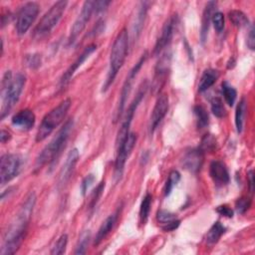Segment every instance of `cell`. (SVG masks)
<instances>
[{
  "mask_svg": "<svg viewBox=\"0 0 255 255\" xmlns=\"http://www.w3.org/2000/svg\"><path fill=\"white\" fill-rule=\"evenodd\" d=\"M35 202L36 195L34 192H30L4 234L1 255L14 254L19 249L25 238Z\"/></svg>",
  "mask_w": 255,
  "mask_h": 255,
  "instance_id": "cell-1",
  "label": "cell"
},
{
  "mask_svg": "<svg viewBox=\"0 0 255 255\" xmlns=\"http://www.w3.org/2000/svg\"><path fill=\"white\" fill-rule=\"evenodd\" d=\"M26 83V77L17 73L14 77L11 71H7L1 82V119L3 120L18 102Z\"/></svg>",
  "mask_w": 255,
  "mask_h": 255,
  "instance_id": "cell-2",
  "label": "cell"
},
{
  "mask_svg": "<svg viewBox=\"0 0 255 255\" xmlns=\"http://www.w3.org/2000/svg\"><path fill=\"white\" fill-rule=\"evenodd\" d=\"M73 128V121L69 120L57 132L54 138L42 149L36 158L35 169H41L46 164H53L62 150L65 148L70 132Z\"/></svg>",
  "mask_w": 255,
  "mask_h": 255,
  "instance_id": "cell-3",
  "label": "cell"
},
{
  "mask_svg": "<svg viewBox=\"0 0 255 255\" xmlns=\"http://www.w3.org/2000/svg\"><path fill=\"white\" fill-rule=\"evenodd\" d=\"M128 50V35L126 28H124L116 37L110 54V68L108 77L103 86V92H106L113 84L118 72L123 67Z\"/></svg>",
  "mask_w": 255,
  "mask_h": 255,
  "instance_id": "cell-4",
  "label": "cell"
},
{
  "mask_svg": "<svg viewBox=\"0 0 255 255\" xmlns=\"http://www.w3.org/2000/svg\"><path fill=\"white\" fill-rule=\"evenodd\" d=\"M71 100L65 99L57 107L52 109L42 120V123L36 133V141L44 140L52 131L63 122L70 107Z\"/></svg>",
  "mask_w": 255,
  "mask_h": 255,
  "instance_id": "cell-5",
  "label": "cell"
},
{
  "mask_svg": "<svg viewBox=\"0 0 255 255\" xmlns=\"http://www.w3.org/2000/svg\"><path fill=\"white\" fill-rule=\"evenodd\" d=\"M68 2L61 0L57 1L42 17L34 30V37L37 39L43 38L48 35L61 20Z\"/></svg>",
  "mask_w": 255,
  "mask_h": 255,
  "instance_id": "cell-6",
  "label": "cell"
},
{
  "mask_svg": "<svg viewBox=\"0 0 255 255\" xmlns=\"http://www.w3.org/2000/svg\"><path fill=\"white\" fill-rule=\"evenodd\" d=\"M148 86H147V81H144L141 83V85L139 86V89L134 97V99L132 100L131 104L129 105L127 113H126V116H125V120L123 121L122 123V126L119 129V132H118V135H117V147L119 145H121L127 138V136L128 135L129 133V127H130V124L132 122V119H133V115L138 107V105L140 104V102L142 101L145 93H146V90H147Z\"/></svg>",
  "mask_w": 255,
  "mask_h": 255,
  "instance_id": "cell-7",
  "label": "cell"
},
{
  "mask_svg": "<svg viewBox=\"0 0 255 255\" xmlns=\"http://www.w3.org/2000/svg\"><path fill=\"white\" fill-rule=\"evenodd\" d=\"M22 165V157L16 153H5L0 158V183L4 184L15 178Z\"/></svg>",
  "mask_w": 255,
  "mask_h": 255,
  "instance_id": "cell-8",
  "label": "cell"
},
{
  "mask_svg": "<svg viewBox=\"0 0 255 255\" xmlns=\"http://www.w3.org/2000/svg\"><path fill=\"white\" fill-rule=\"evenodd\" d=\"M39 14V5L36 2H27L21 6L16 17V32L19 36L26 34Z\"/></svg>",
  "mask_w": 255,
  "mask_h": 255,
  "instance_id": "cell-9",
  "label": "cell"
},
{
  "mask_svg": "<svg viewBox=\"0 0 255 255\" xmlns=\"http://www.w3.org/2000/svg\"><path fill=\"white\" fill-rule=\"evenodd\" d=\"M147 59V52L145 51L141 57L139 58V60L135 63V65L131 68V70L129 71L128 75L127 76V79L123 85V89H122V92H121V96H120V102H119V106H118V110H117V116H116V121H118L124 110H125V106H126V103H127V100H128V97L130 93V90H131V86H132V83H133V80L135 79L136 75L138 74L139 70L141 69V67L143 66V64L145 63Z\"/></svg>",
  "mask_w": 255,
  "mask_h": 255,
  "instance_id": "cell-10",
  "label": "cell"
},
{
  "mask_svg": "<svg viewBox=\"0 0 255 255\" xmlns=\"http://www.w3.org/2000/svg\"><path fill=\"white\" fill-rule=\"evenodd\" d=\"M136 142V134L134 132H129L128 135L127 136L126 140L117 147V156H116V161H115V178L116 180H120L126 161L128 157L129 156L131 150L133 149L134 145Z\"/></svg>",
  "mask_w": 255,
  "mask_h": 255,
  "instance_id": "cell-11",
  "label": "cell"
},
{
  "mask_svg": "<svg viewBox=\"0 0 255 255\" xmlns=\"http://www.w3.org/2000/svg\"><path fill=\"white\" fill-rule=\"evenodd\" d=\"M94 13H95V1H92V0L86 1L82 7L81 13L77 17V19L75 20V22L71 28V32H70V36H69V40H68L69 45H73L76 42V40L78 39L80 34L86 28L87 23L90 21L92 15Z\"/></svg>",
  "mask_w": 255,
  "mask_h": 255,
  "instance_id": "cell-12",
  "label": "cell"
},
{
  "mask_svg": "<svg viewBox=\"0 0 255 255\" xmlns=\"http://www.w3.org/2000/svg\"><path fill=\"white\" fill-rule=\"evenodd\" d=\"M176 24V17L175 16H171L169 17L165 23L162 26L161 32H160V36L157 38L156 43L154 45V49H153V55L157 56L159 55L170 43L172 36H173V31H174V27Z\"/></svg>",
  "mask_w": 255,
  "mask_h": 255,
  "instance_id": "cell-13",
  "label": "cell"
},
{
  "mask_svg": "<svg viewBox=\"0 0 255 255\" xmlns=\"http://www.w3.org/2000/svg\"><path fill=\"white\" fill-rule=\"evenodd\" d=\"M170 52L165 51L161 57L159 58L156 67H155V74L152 81V90L153 93L156 94L160 91L161 87L163 86V83L165 81L166 75L168 73V68L170 64Z\"/></svg>",
  "mask_w": 255,
  "mask_h": 255,
  "instance_id": "cell-14",
  "label": "cell"
},
{
  "mask_svg": "<svg viewBox=\"0 0 255 255\" xmlns=\"http://www.w3.org/2000/svg\"><path fill=\"white\" fill-rule=\"evenodd\" d=\"M168 111V97L166 94H160L155 102L149 120V132L152 133Z\"/></svg>",
  "mask_w": 255,
  "mask_h": 255,
  "instance_id": "cell-15",
  "label": "cell"
},
{
  "mask_svg": "<svg viewBox=\"0 0 255 255\" xmlns=\"http://www.w3.org/2000/svg\"><path fill=\"white\" fill-rule=\"evenodd\" d=\"M97 50V45L96 44H90L88 45L84 51L82 52V54L75 60V62L68 68V70L63 74L61 80H60V85L61 87H65L70 80L72 79V77L74 76L75 72L83 65V63Z\"/></svg>",
  "mask_w": 255,
  "mask_h": 255,
  "instance_id": "cell-16",
  "label": "cell"
},
{
  "mask_svg": "<svg viewBox=\"0 0 255 255\" xmlns=\"http://www.w3.org/2000/svg\"><path fill=\"white\" fill-rule=\"evenodd\" d=\"M79 156H80V153L78 148H73L72 150L69 151L59 173V178H58L59 186H63L69 181V179L71 178L74 172L75 166L79 160Z\"/></svg>",
  "mask_w": 255,
  "mask_h": 255,
  "instance_id": "cell-17",
  "label": "cell"
},
{
  "mask_svg": "<svg viewBox=\"0 0 255 255\" xmlns=\"http://www.w3.org/2000/svg\"><path fill=\"white\" fill-rule=\"evenodd\" d=\"M203 159L204 152L199 147L190 148L184 153L182 157V165L186 170L192 173H196L200 170L203 164Z\"/></svg>",
  "mask_w": 255,
  "mask_h": 255,
  "instance_id": "cell-18",
  "label": "cell"
},
{
  "mask_svg": "<svg viewBox=\"0 0 255 255\" xmlns=\"http://www.w3.org/2000/svg\"><path fill=\"white\" fill-rule=\"evenodd\" d=\"M209 174L213 182L218 186H223L229 182V172L224 162L213 160L209 165Z\"/></svg>",
  "mask_w": 255,
  "mask_h": 255,
  "instance_id": "cell-19",
  "label": "cell"
},
{
  "mask_svg": "<svg viewBox=\"0 0 255 255\" xmlns=\"http://www.w3.org/2000/svg\"><path fill=\"white\" fill-rule=\"evenodd\" d=\"M35 121L36 117L34 112L30 109H24L13 116L12 125L19 128L28 130L34 127Z\"/></svg>",
  "mask_w": 255,
  "mask_h": 255,
  "instance_id": "cell-20",
  "label": "cell"
},
{
  "mask_svg": "<svg viewBox=\"0 0 255 255\" xmlns=\"http://www.w3.org/2000/svg\"><path fill=\"white\" fill-rule=\"evenodd\" d=\"M156 219L160 223L161 228L164 231H172L179 226V219H177L176 215L167 210H158L156 213Z\"/></svg>",
  "mask_w": 255,
  "mask_h": 255,
  "instance_id": "cell-21",
  "label": "cell"
},
{
  "mask_svg": "<svg viewBox=\"0 0 255 255\" xmlns=\"http://www.w3.org/2000/svg\"><path fill=\"white\" fill-rule=\"evenodd\" d=\"M118 214H119V211L111 214L104 220V222L101 224V226L96 234V237L94 240V245H99L106 238V236L112 231V229L118 219Z\"/></svg>",
  "mask_w": 255,
  "mask_h": 255,
  "instance_id": "cell-22",
  "label": "cell"
},
{
  "mask_svg": "<svg viewBox=\"0 0 255 255\" xmlns=\"http://www.w3.org/2000/svg\"><path fill=\"white\" fill-rule=\"evenodd\" d=\"M215 7H216V2L210 1V2L207 3V5L205 6V9L203 11L201 31H200V39H201L202 43H204V41L206 40V37H207V34H208V30H209V25H210L211 18H212L213 11H214Z\"/></svg>",
  "mask_w": 255,
  "mask_h": 255,
  "instance_id": "cell-23",
  "label": "cell"
},
{
  "mask_svg": "<svg viewBox=\"0 0 255 255\" xmlns=\"http://www.w3.org/2000/svg\"><path fill=\"white\" fill-rule=\"evenodd\" d=\"M219 77L218 71L214 69H207L202 73V76L200 78L199 84H198V92L203 93L206 90H208L211 86L214 85V83L217 81Z\"/></svg>",
  "mask_w": 255,
  "mask_h": 255,
  "instance_id": "cell-24",
  "label": "cell"
},
{
  "mask_svg": "<svg viewBox=\"0 0 255 255\" xmlns=\"http://www.w3.org/2000/svg\"><path fill=\"white\" fill-rule=\"evenodd\" d=\"M225 227L219 222L216 221L208 230L206 234V242L210 245H213L218 242L220 237L225 233Z\"/></svg>",
  "mask_w": 255,
  "mask_h": 255,
  "instance_id": "cell-25",
  "label": "cell"
},
{
  "mask_svg": "<svg viewBox=\"0 0 255 255\" xmlns=\"http://www.w3.org/2000/svg\"><path fill=\"white\" fill-rule=\"evenodd\" d=\"M246 108H247V103L245 98H242L237 105L236 112H235V126L237 131L240 133L243 129V125H244V119L246 115Z\"/></svg>",
  "mask_w": 255,
  "mask_h": 255,
  "instance_id": "cell-26",
  "label": "cell"
},
{
  "mask_svg": "<svg viewBox=\"0 0 255 255\" xmlns=\"http://www.w3.org/2000/svg\"><path fill=\"white\" fill-rule=\"evenodd\" d=\"M151 201H152V196L149 193H146L142 198V201L140 203V208H139V222L141 224H145V222L147 221L149 211H150Z\"/></svg>",
  "mask_w": 255,
  "mask_h": 255,
  "instance_id": "cell-27",
  "label": "cell"
},
{
  "mask_svg": "<svg viewBox=\"0 0 255 255\" xmlns=\"http://www.w3.org/2000/svg\"><path fill=\"white\" fill-rule=\"evenodd\" d=\"M147 2H142L141 3V7L138 10L137 16H136V21L135 24L133 26V37H135V39L138 37V35L141 32L142 26H143V22H144V18L146 15V11H147Z\"/></svg>",
  "mask_w": 255,
  "mask_h": 255,
  "instance_id": "cell-28",
  "label": "cell"
},
{
  "mask_svg": "<svg viewBox=\"0 0 255 255\" xmlns=\"http://www.w3.org/2000/svg\"><path fill=\"white\" fill-rule=\"evenodd\" d=\"M221 90H222V94H223L226 104L228 106L232 107L237 98L236 90L230 84H228V82H223L221 84Z\"/></svg>",
  "mask_w": 255,
  "mask_h": 255,
  "instance_id": "cell-29",
  "label": "cell"
},
{
  "mask_svg": "<svg viewBox=\"0 0 255 255\" xmlns=\"http://www.w3.org/2000/svg\"><path fill=\"white\" fill-rule=\"evenodd\" d=\"M228 17L230 21L233 23L234 26L236 27H245L249 24V20L247 16L240 10H232L228 13Z\"/></svg>",
  "mask_w": 255,
  "mask_h": 255,
  "instance_id": "cell-30",
  "label": "cell"
},
{
  "mask_svg": "<svg viewBox=\"0 0 255 255\" xmlns=\"http://www.w3.org/2000/svg\"><path fill=\"white\" fill-rule=\"evenodd\" d=\"M194 115L196 117V122H197V128H203L208 126L209 123V117L206 112V110L202 106H195L193 108Z\"/></svg>",
  "mask_w": 255,
  "mask_h": 255,
  "instance_id": "cell-31",
  "label": "cell"
},
{
  "mask_svg": "<svg viewBox=\"0 0 255 255\" xmlns=\"http://www.w3.org/2000/svg\"><path fill=\"white\" fill-rule=\"evenodd\" d=\"M90 239H91V232L89 230H86L81 234L78 244L76 246V250H75L76 255H81V254L86 253Z\"/></svg>",
  "mask_w": 255,
  "mask_h": 255,
  "instance_id": "cell-32",
  "label": "cell"
},
{
  "mask_svg": "<svg viewBox=\"0 0 255 255\" xmlns=\"http://www.w3.org/2000/svg\"><path fill=\"white\" fill-rule=\"evenodd\" d=\"M210 104H211V112L215 117L221 119L226 116V110L224 108L222 100L219 97H214L211 100Z\"/></svg>",
  "mask_w": 255,
  "mask_h": 255,
  "instance_id": "cell-33",
  "label": "cell"
},
{
  "mask_svg": "<svg viewBox=\"0 0 255 255\" xmlns=\"http://www.w3.org/2000/svg\"><path fill=\"white\" fill-rule=\"evenodd\" d=\"M105 185H106L105 181L100 182V183L98 184V186H97V187L93 190V192L91 193L90 201H89V207H88L90 210H93V209L96 207V205H97L99 199L101 198V196H102V194H103V192H104Z\"/></svg>",
  "mask_w": 255,
  "mask_h": 255,
  "instance_id": "cell-34",
  "label": "cell"
},
{
  "mask_svg": "<svg viewBox=\"0 0 255 255\" xmlns=\"http://www.w3.org/2000/svg\"><path fill=\"white\" fill-rule=\"evenodd\" d=\"M68 244V235L67 234H62L59 239L56 241L54 246L51 249V254L52 255H61L64 254L67 248Z\"/></svg>",
  "mask_w": 255,
  "mask_h": 255,
  "instance_id": "cell-35",
  "label": "cell"
},
{
  "mask_svg": "<svg viewBox=\"0 0 255 255\" xmlns=\"http://www.w3.org/2000/svg\"><path fill=\"white\" fill-rule=\"evenodd\" d=\"M203 152H210V151H213L214 148L216 147V139L215 137L210 134V133H207L205 134L202 139H201V142H200V145L198 146Z\"/></svg>",
  "mask_w": 255,
  "mask_h": 255,
  "instance_id": "cell-36",
  "label": "cell"
},
{
  "mask_svg": "<svg viewBox=\"0 0 255 255\" xmlns=\"http://www.w3.org/2000/svg\"><path fill=\"white\" fill-rule=\"evenodd\" d=\"M179 179H180V173L177 170L170 171V173L168 175V178L165 182V186H164V195L165 196L170 194L171 190L178 183Z\"/></svg>",
  "mask_w": 255,
  "mask_h": 255,
  "instance_id": "cell-37",
  "label": "cell"
},
{
  "mask_svg": "<svg viewBox=\"0 0 255 255\" xmlns=\"http://www.w3.org/2000/svg\"><path fill=\"white\" fill-rule=\"evenodd\" d=\"M211 22L213 24V27L217 33H221L224 29V15L221 12H214L211 18Z\"/></svg>",
  "mask_w": 255,
  "mask_h": 255,
  "instance_id": "cell-38",
  "label": "cell"
},
{
  "mask_svg": "<svg viewBox=\"0 0 255 255\" xmlns=\"http://www.w3.org/2000/svg\"><path fill=\"white\" fill-rule=\"evenodd\" d=\"M250 205H251V199L248 197H241V198L237 199L235 202L236 211L240 214L245 213L248 210V208L250 207Z\"/></svg>",
  "mask_w": 255,
  "mask_h": 255,
  "instance_id": "cell-39",
  "label": "cell"
},
{
  "mask_svg": "<svg viewBox=\"0 0 255 255\" xmlns=\"http://www.w3.org/2000/svg\"><path fill=\"white\" fill-rule=\"evenodd\" d=\"M26 64L29 68L36 69L41 65V57L37 54H32V55H27L26 57Z\"/></svg>",
  "mask_w": 255,
  "mask_h": 255,
  "instance_id": "cell-40",
  "label": "cell"
},
{
  "mask_svg": "<svg viewBox=\"0 0 255 255\" xmlns=\"http://www.w3.org/2000/svg\"><path fill=\"white\" fill-rule=\"evenodd\" d=\"M94 180H95V176L93 174H89L83 179V181L81 183V191H82L83 195H86L88 188L91 186V184L94 182Z\"/></svg>",
  "mask_w": 255,
  "mask_h": 255,
  "instance_id": "cell-41",
  "label": "cell"
},
{
  "mask_svg": "<svg viewBox=\"0 0 255 255\" xmlns=\"http://www.w3.org/2000/svg\"><path fill=\"white\" fill-rule=\"evenodd\" d=\"M216 211L222 215V216H225V217H228V218H231L233 217V210L227 206V205H220L216 208Z\"/></svg>",
  "mask_w": 255,
  "mask_h": 255,
  "instance_id": "cell-42",
  "label": "cell"
},
{
  "mask_svg": "<svg viewBox=\"0 0 255 255\" xmlns=\"http://www.w3.org/2000/svg\"><path fill=\"white\" fill-rule=\"evenodd\" d=\"M110 4H111V1H105V0L95 1V13L99 14L101 12H104Z\"/></svg>",
  "mask_w": 255,
  "mask_h": 255,
  "instance_id": "cell-43",
  "label": "cell"
},
{
  "mask_svg": "<svg viewBox=\"0 0 255 255\" xmlns=\"http://www.w3.org/2000/svg\"><path fill=\"white\" fill-rule=\"evenodd\" d=\"M247 46L250 50H254L255 48V36H254V27L251 26L248 36H247Z\"/></svg>",
  "mask_w": 255,
  "mask_h": 255,
  "instance_id": "cell-44",
  "label": "cell"
},
{
  "mask_svg": "<svg viewBox=\"0 0 255 255\" xmlns=\"http://www.w3.org/2000/svg\"><path fill=\"white\" fill-rule=\"evenodd\" d=\"M104 28H105V22H104V20H99V21L97 22L96 26H95V29H94L92 32L94 33V35L97 36V35H99V34H101V33L103 32Z\"/></svg>",
  "mask_w": 255,
  "mask_h": 255,
  "instance_id": "cell-45",
  "label": "cell"
},
{
  "mask_svg": "<svg viewBox=\"0 0 255 255\" xmlns=\"http://www.w3.org/2000/svg\"><path fill=\"white\" fill-rule=\"evenodd\" d=\"M10 138H11V133H10L8 130L2 128V129H1V132H0V140H1V143H5V142L8 141Z\"/></svg>",
  "mask_w": 255,
  "mask_h": 255,
  "instance_id": "cell-46",
  "label": "cell"
},
{
  "mask_svg": "<svg viewBox=\"0 0 255 255\" xmlns=\"http://www.w3.org/2000/svg\"><path fill=\"white\" fill-rule=\"evenodd\" d=\"M247 177H248V182H249V187H250V191L253 192L254 189V181H253V170L250 169L247 173Z\"/></svg>",
  "mask_w": 255,
  "mask_h": 255,
  "instance_id": "cell-47",
  "label": "cell"
}]
</instances>
